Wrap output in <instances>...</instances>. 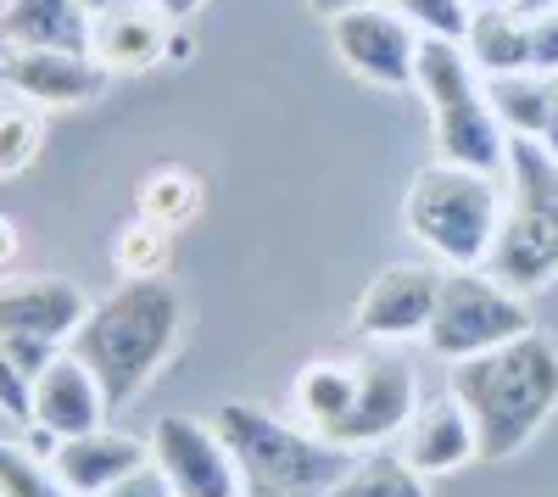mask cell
Instances as JSON below:
<instances>
[{
  "instance_id": "1",
  "label": "cell",
  "mask_w": 558,
  "mask_h": 497,
  "mask_svg": "<svg viewBox=\"0 0 558 497\" xmlns=\"http://www.w3.org/2000/svg\"><path fill=\"white\" fill-rule=\"evenodd\" d=\"M447 391L475 420L481 459L502 464L558 414V341L547 330H525L508 347L458 357L447 369Z\"/></svg>"
},
{
  "instance_id": "2",
  "label": "cell",
  "mask_w": 558,
  "mask_h": 497,
  "mask_svg": "<svg viewBox=\"0 0 558 497\" xmlns=\"http://www.w3.org/2000/svg\"><path fill=\"white\" fill-rule=\"evenodd\" d=\"M184 330V302L168 280H123L84 313L68 352H78L89 375L101 380L107 402L123 409L157 380V369L173 357Z\"/></svg>"
},
{
  "instance_id": "3",
  "label": "cell",
  "mask_w": 558,
  "mask_h": 497,
  "mask_svg": "<svg viewBox=\"0 0 558 497\" xmlns=\"http://www.w3.org/2000/svg\"><path fill=\"white\" fill-rule=\"evenodd\" d=\"M502 179L463 168V162H425L408 179L402 230L430 252L441 268H486L492 241L502 230Z\"/></svg>"
},
{
  "instance_id": "4",
  "label": "cell",
  "mask_w": 558,
  "mask_h": 497,
  "mask_svg": "<svg viewBox=\"0 0 558 497\" xmlns=\"http://www.w3.org/2000/svg\"><path fill=\"white\" fill-rule=\"evenodd\" d=\"M213 425L235 453L241 486H257L268 497H324L352 470V453L313 436L302 420H279L257 402H218Z\"/></svg>"
},
{
  "instance_id": "5",
  "label": "cell",
  "mask_w": 558,
  "mask_h": 497,
  "mask_svg": "<svg viewBox=\"0 0 558 497\" xmlns=\"http://www.w3.org/2000/svg\"><path fill=\"white\" fill-rule=\"evenodd\" d=\"M508 207L492 241L486 275L508 291H542L558 280V157L536 141H508Z\"/></svg>"
},
{
  "instance_id": "6",
  "label": "cell",
  "mask_w": 558,
  "mask_h": 497,
  "mask_svg": "<svg viewBox=\"0 0 558 497\" xmlns=\"http://www.w3.org/2000/svg\"><path fill=\"white\" fill-rule=\"evenodd\" d=\"M413 89L430 112L441 162H463V168H481V173H497V179L508 173V129L497 123V112L486 101V73L470 62L463 45L425 39Z\"/></svg>"
},
{
  "instance_id": "7",
  "label": "cell",
  "mask_w": 558,
  "mask_h": 497,
  "mask_svg": "<svg viewBox=\"0 0 558 497\" xmlns=\"http://www.w3.org/2000/svg\"><path fill=\"white\" fill-rule=\"evenodd\" d=\"M525 330H536V319L520 291H508L502 280L481 275V268H447L425 347L436 357H447V364H458V357H481L492 347H508Z\"/></svg>"
},
{
  "instance_id": "8",
  "label": "cell",
  "mask_w": 558,
  "mask_h": 497,
  "mask_svg": "<svg viewBox=\"0 0 558 497\" xmlns=\"http://www.w3.org/2000/svg\"><path fill=\"white\" fill-rule=\"evenodd\" d=\"M89 307L96 302H89L84 286L68 280V275L0 280V341L12 347V357L28 375H39L57 352H68V341L78 336Z\"/></svg>"
},
{
  "instance_id": "9",
  "label": "cell",
  "mask_w": 558,
  "mask_h": 497,
  "mask_svg": "<svg viewBox=\"0 0 558 497\" xmlns=\"http://www.w3.org/2000/svg\"><path fill=\"white\" fill-rule=\"evenodd\" d=\"M330 51L363 84H375V89H413L425 34H418L391 7V0H375V7H357V12L330 17Z\"/></svg>"
},
{
  "instance_id": "10",
  "label": "cell",
  "mask_w": 558,
  "mask_h": 497,
  "mask_svg": "<svg viewBox=\"0 0 558 497\" xmlns=\"http://www.w3.org/2000/svg\"><path fill=\"white\" fill-rule=\"evenodd\" d=\"M418 409V375L402 352H368L357 357V380H352V409L336 431V447H347L352 459L380 453V447L402 441L408 420Z\"/></svg>"
},
{
  "instance_id": "11",
  "label": "cell",
  "mask_w": 558,
  "mask_h": 497,
  "mask_svg": "<svg viewBox=\"0 0 558 497\" xmlns=\"http://www.w3.org/2000/svg\"><path fill=\"white\" fill-rule=\"evenodd\" d=\"M441 275L447 268L418 257V263H391L380 268L375 280H368V291L357 296L352 307V325L363 341H425L430 330V313H436V296H441Z\"/></svg>"
},
{
  "instance_id": "12",
  "label": "cell",
  "mask_w": 558,
  "mask_h": 497,
  "mask_svg": "<svg viewBox=\"0 0 558 497\" xmlns=\"http://www.w3.org/2000/svg\"><path fill=\"white\" fill-rule=\"evenodd\" d=\"M151 464L162 470L173 497H235L241 492L235 453L223 447L213 420L162 414L151 425Z\"/></svg>"
},
{
  "instance_id": "13",
  "label": "cell",
  "mask_w": 558,
  "mask_h": 497,
  "mask_svg": "<svg viewBox=\"0 0 558 497\" xmlns=\"http://www.w3.org/2000/svg\"><path fill=\"white\" fill-rule=\"evenodd\" d=\"M0 89L34 112H68L107 89V73L78 51H39V45L0 39Z\"/></svg>"
},
{
  "instance_id": "14",
  "label": "cell",
  "mask_w": 558,
  "mask_h": 497,
  "mask_svg": "<svg viewBox=\"0 0 558 497\" xmlns=\"http://www.w3.org/2000/svg\"><path fill=\"white\" fill-rule=\"evenodd\" d=\"M112 414V402L101 391V380L89 375V364L78 352H57L51 364L34 375V414L28 425H39L45 436H84V431H101Z\"/></svg>"
},
{
  "instance_id": "15",
  "label": "cell",
  "mask_w": 558,
  "mask_h": 497,
  "mask_svg": "<svg viewBox=\"0 0 558 497\" xmlns=\"http://www.w3.org/2000/svg\"><path fill=\"white\" fill-rule=\"evenodd\" d=\"M168 39H173V23L157 7H146V0H134V7L96 12V23H89V62L107 78L146 73V68L168 62Z\"/></svg>"
},
{
  "instance_id": "16",
  "label": "cell",
  "mask_w": 558,
  "mask_h": 497,
  "mask_svg": "<svg viewBox=\"0 0 558 497\" xmlns=\"http://www.w3.org/2000/svg\"><path fill=\"white\" fill-rule=\"evenodd\" d=\"M397 453L430 481V475H452L463 464H475L481 459V436H475V420L463 414V402L447 391V397H430V402L413 409Z\"/></svg>"
},
{
  "instance_id": "17",
  "label": "cell",
  "mask_w": 558,
  "mask_h": 497,
  "mask_svg": "<svg viewBox=\"0 0 558 497\" xmlns=\"http://www.w3.org/2000/svg\"><path fill=\"white\" fill-rule=\"evenodd\" d=\"M146 464H151V441H134V436L107 431V425L57 441V453H51V470L73 497H101Z\"/></svg>"
},
{
  "instance_id": "18",
  "label": "cell",
  "mask_w": 558,
  "mask_h": 497,
  "mask_svg": "<svg viewBox=\"0 0 558 497\" xmlns=\"http://www.w3.org/2000/svg\"><path fill=\"white\" fill-rule=\"evenodd\" d=\"M89 23L96 12L84 0H7L0 7V39L39 45V51H78L89 57Z\"/></svg>"
},
{
  "instance_id": "19",
  "label": "cell",
  "mask_w": 558,
  "mask_h": 497,
  "mask_svg": "<svg viewBox=\"0 0 558 497\" xmlns=\"http://www.w3.org/2000/svg\"><path fill=\"white\" fill-rule=\"evenodd\" d=\"M352 380H357V357H307V364L296 369V380H291L296 420L313 436H324L330 447H336V431H341V420L352 409Z\"/></svg>"
},
{
  "instance_id": "20",
  "label": "cell",
  "mask_w": 558,
  "mask_h": 497,
  "mask_svg": "<svg viewBox=\"0 0 558 497\" xmlns=\"http://www.w3.org/2000/svg\"><path fill=\"white\" fill-rule=\"evenodd\" d=\"M470 62L497 78V73H536V23L514 7H475L470 39H463Z\"/></svg>"
},
{
  "instance_id": "21",
  "label": "cell",
  "mask_w": 558,
  "mask_h": 497,
  "mask_svg": "<svg viewBox=\"0 0 558 497\" xmlns=\"http://www.w3.org/2000/svg\"><path fill=\"white\" fill-rule=\"evenodd\" d=\"M558 96V73H497L486 78V101L497 123L508 129V141H542L547 118Z\"/></svg>"
},
{
  "instance_id": "22",
  "label": "cell",
  "mask_w": 558,
  "mask_h": 497,
  "mask_svg": "<svg viewBox=\"0 0 558 497\" xmlns=\"http://www.w3.org/2000/svg\"><path fill=\"white\" fill-rule=\"evenodd\" d=\"M202 202H207L202 173L179 168V162H162V168H151L146 179H140V218L162 223V230H173V235L184 230V223L202 218Z\"/></svg>"
},
{
  "instance_id": "23",
  "label": "cell",
  "mask_w": 558,
  "mask_h": 497,
  "mask_svg": "<svg viewBox=\"0 0 558 497\" xmlns=\"http://www.w3.org/2000/svg\"><path fill=\"white\" fill-rule=\"evenodd\" d=\"M324 497H430V481L418 475L402 453H363L352 459V470L324 492Z\"/></svg>"
},
{
  "instance_id": "24",
  "label": "cell",
  "mask_w": 558,
  "mask_h": 497,
  "mask_svg": "<svg viewBox=\"0 0 558 497\" xmlns=\"http://www.w3.org/2000/svg\"><path fill=\"white\" fill-rule=\"evenodd\" d=\"M168 263H173V230H162V223H151V218L134 213L112 235V268L123 280H162Z\"/></svg>"
},
{
  "instance_id": "25",
  "label": "cell",
  "mask_w": 558,
  "mask_h": 497,
  "mask_svg": "<svg viewBox=\"0 0 558 497\" xmlns=\"http://www.w3.org/2000/svg\"><path fill=\"white\" fill-rule=\"evenodd\" d=\"M0 497H73L51 459H39L28 441H7L0 436Z\"/></svg>"
},
{
  "instance_id": "26",
  "label": "cell",
  "mask_w": 558,
  "mask_h": 497,
  "mask_svg": "<svg viewBox=\"0 0 558 497\" xmlns=\"http://www.w3.org/2000/svg\"><path fill=\"white\" fill-rule=\"evenodd\" d=\"M45 151V118L23 101L0 107V179H17L39 162Z\"/></svg>"
},
{
  "instance_id": "27",
  "label": "cell",
  "mask_w": 558,
  "mask_h": 497,
  "mask_svg": "<svg viewBox=\"0 0 558 497\" xmlns=\"http://www.w3.org/2000/svg\"><path fill=\"white\" fill-rule=\"evenodd\" d=\"M391 7L425 39H452V45L470 39V17H475L470 0H391Z\"/></svg>"
},
{
  "instance_id": "28",
  "label": "cell",
  "mask_w": 558,
  "mask_h": 497,
  "mask_svg": "<svg viewBox=\"0 0 558 497\" xmlns=\"http://www.w3.org/2000/svg\"><path fill=\"white\" fill-rule=\"evenodd\" d=\"M0 414L17 425H28V414H34V375L12 357L7 341H0Z\"/></svg>"
},
{
  "instance_id": "29",
  "label": "cell",
  "mask_w": 558,
  "mask_h": 497,
  "mask_svg": "<svg viewBox=\"0 0 558 497\" xmlns=\"http://www.w3.org/2000/svg\"><path fill=\"white\" fill-rule=\"evenodd\" d=\"M101 497H173V486L162 481L157 464H146V470H134L129 481H118L112 492H101Z\"/></svg>"
},
{
  "instance_id": "30",
  "label": "cell",
  "mask_w": 558,
  "mask_h": 497,
  "mask_svg": "<svg viewBox=\"0 0 558 497\" xmlns=\"http://www.w3.org/2000/svg\"><path fill=\"white\" fill-rule=\"evenodd\" d=\"M536 73H558V12H536Z\"/></svg>"
},
{
  "instance_id": "31",
  "label": "cell",
  "mask_w": 558,
  "mask_h": 497,
  "mask_svg": "<svg viewBox=\"0 0 558 497\" xmlns=\"http://www.w3.org/2000/svg\"><path fill=\"white\" fill-rule=\"evenodd\" d=\"M146 7H157L168 23H191V17L207 7V0H146Z\"/></svg>"
},
{
  "instance_id": "32",
  "label": "cell",
  "mask_w": 558,
  "mask_h": 497,
  "mask_svg": "<svg viewBox=\"0 0 558 497\" xmlns=\"http://www.w3.org/2000/svg\"><path fill=\"white\" fill-rule=\"evenodd\" d=\"M17 246H23V235H17V223L12 218H0V275L17 263Z\"/></svg>"
},
{
  "instance_id": "33",
  "label": "cell",
  "mask_w": 558,
  "mask_h": 497,
  "mask_svg": "<svg viewBox=\"0 0 558 497\" xmlns=\"http://www.w3.org/2000/svg\"><path fill=\"white\" fill-rule=\"evenodd\" d=\"M357 7H375V0H307V12H318L324 23L341 17V12H357Z\"/></svg>"
},
{
  "instance_id": "34",
  "label": "cell",
  "mask_w": 558,
  "mask_h": 497,
  "mask_svg": "<svg viewBox=\"0 0 558 497\" xmlns=\"http://www.w3.org/2000/svg\"><path fill=\"white\" fill-rule=\"evenodd\" d=\"M502 7H514V12L536 17V12H558V0H502Z\"/></svg>"
},
{
  "instance_id": "35",
  "label": "cell",
  "mask_w": 558,
  "mask_h": 497,
  "mask_svg": "<svg viewBox=\"0 0 558 497\" xmlns=\"http://www.w3.org/2000/svg\"><path fill=\"white\" fill-rule=\"evenodd\" d=\"M536 146H547V157H558V96H553V118H547V134Z\"/></svg>"
},
{
  "instance_id": "36",
  "label": "cell",
  "mask_w": 558,
  "mask_h": 497,
  "mask_svg": "<svg viewBox=\"0 0 558 497\" xmlns=\"http://www.w3.org/2000/svg\"><path fill=\"white\" fill-rule=\"evenodd\" d=\"M89 12H112V7H134V0H84Z\"/></svg>"
},
{
  "instance_id": "37",
  "label": "cell",
  "mask_w": 558,
  "mask_h": 497,
  "mask_svg": "<svg viewBox=\"0 0 558 497\" xmlns=\"http://www.w3.org/2000/svg\"><path fill=\"white\" fill-rule=\"evenodd\" d=\"M235 497H268V492H257V486H241V492H235Z\"/></svg>"
},
{
  "instance_id": "38",
  "label": "cell",
  "mask_w": 558,
  "mask_h": 497,
  "mask_svg": "<svg viewBox=\"0 0 558 497\" xmlns=\"http://www.w3.org/2000/svg\"><path fill=\"white\" fill-rule=\"evenodd\" d=\"M470 7H502V0H470Z\"/></svg>"
},
{
  "instance_id": "39",
  "label": "cell",
  "mask_w": 558,
  "mask_h": 497,
  "mask_svg": "<svg viewBox=\"0 0 558 497\" xmlns=\"http://www.w3.org/2000/svg\"><path fill=\"white\" fill-rule=\"evenodd\" d=\"M0 7H7V0H0Z\"/></svg>"
}]
</instances>
